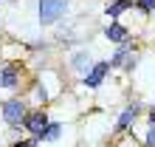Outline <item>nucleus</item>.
<instances>
[{"mask_svg":"<svg viewBox=\"0 0 155 147\" xmlns=\"http://www.w3.org/2000/svg\"><path fill=\"white\" fill-rule=\"evenodd\" d=\"M28 110H31V102L25 96H8L3 105H0V119H3V125L6 127H12V133H14V139L20 136L23 130V122H25V116H28Z\"/></svg>","mask_w":155,"mask_h":147,"instance_id":"1","label":"nucleus"},{"mask_svg":"<svg viewBox=\"0 0 155 147\" xmlns=\"http://www.w3.org/2000/svg\"><path fill=\"white\" fill-rule=\"evenodd\" d=\"M150 110H155V99H152V105H150Z\"/></svg>","mask_w":155,"mask_h":147,"instance_id":"15","label":"nucleus"},{"mask_svg":"<svg viewBox=\"0 0 155 147\" xmlns=\"http://www.w3.org/2000/svg\"><path fill=\"white\" fill-rule=\"evenodd\" d=\"M42 142L40 139H34V136H17V139L8 144V147H40Z\"/></svg>","mask_w":155,"mask_h":147,"instance_id":"13","label":"nucleus"},{"mask_svg":"<svg viewBox=\"0 0 155 147\" xmlns=\"http://www.w3.org/2000/svg\"><path fill=\"white\" fill-rule=\"evenodd\" d=\"M48 125H51V116H48V110H45V105H40V108L28 110V116H25V122H23V130L42 142V133H45Z\"/></svg>","mask_w":155,"mask_h":147,"instance_id":"3","label":"nucleus"},{"mask_svg":"<svg viewBox=\"0 0 155 147\" xmlns=\"http://www.w3.org/2000/svg\"><path fill=\"white\" fill-rule=\"evenodd\" d=\"M62 136H65V125L62 122H51L48 127H45V133H42V144H54V142H59Z\"/></svg>","mask_w":155,"mask_h":147,"instance_id":"11","label":"nucleus"},{"mask_svg":"<svg viewBox=\"0 0 155 147\" xmlns=\"http://www.w3.org/2000/svg\"><path fill=\"white\" fill-rule=\"evenodd\" d=\"M93 62H96V60L90 57L87 48H79V51H74V54L68 57V68H71V74H76V77L82 79L90 68H93Z\"/></svg>","mask_w":155,"mask_h":147,"instance_id":"7","label":"nucleus"},{"mask_svg":"<svg viewBox=\"0 0 155 147\" xmlns=\"http://www.w3.org/2000/svg\"><path fill=\"white\" fill-rule=\"evenodd\" d=\"M135 9L150 17V14H155V0H135Z\"/></svg>","mask_w":155,"mask_h":147,"instance_id":"14","label":"nucleus"},{"mask_svg":"<svg viewBox=\"0 0 155 147\" xmlns=\"http://www.w3.org/2000/svg\"><path fill=\"white\" fill-rule=\"evenodd\" d=\"M71 0H37V17L40 26H57L68 14Z\"/></svg>","mask_w":155,"mask_h":147,"instance_id":"2","label":"nucleus"},{"mask_svg":"<svg viewBox=\"0 0 155 147\" xmlns=\"http://www.w3.org/2000/svg\"><path fill=\"white\" fill-rule=\"evenodd\" d=\"M0 91H6V94L23 91V65H17V62L0 65Z\"/></svg>","mask_w":155,"mask_h":147,"instance_id":"5","label":"nucleus"},{"mask_svg":"<svg viewBox=\"0 0 155 147\" xmlns=\"http://www.w3.org/2000/svg\"><path fill=\"white\" fill-rule=\"evenodd\" d=\"M141 110H144L141 102H130V105H124L121 110H118L116 122H113V136H124V133H130V130H133V125H135V119L141 116Z\"/></svg>","mask_w":155,"mask_h":147,"instance_id":"4","label":"nucleus"},{"mask_svg":"<svg viewBox=\"0 0 155 147\" xmlns=\"http://www.w3.org/2000/svg\"><path fill=\"white\" fill-rule=\"evenodd\" d=\"M113 71L110 65V60H96L93 62V68H90L85 77H82V88H87V91H99L104 85V79H107V74Z\"/></svg>","mask_w":155,"mask_h":147,"instance_id":"6","label":"nucleus"},{"mask_svg":"<svg viewBox=\"0 0 155 147\" xmlns=\"http://www.w3.org/2000/svg\"><path fill=\"white\" fill-rule=\"evenodd\" d=\"M0 3H3V0H0Z\"/></svg>","mask_w":155,"mask_h":147,"instance_id":"16","label":"nucleus"},{"mask_svg":"<svg viewBox=\"0 0 155 147\" xmlns=\"http://www.w3.org/2000/svg\"><path fill=\"white\" fill-rule=\"evenodd\" d=\"M144 147H155V110H147V130L141 136Z\"/></svg>","mask_w":155,"mask_h":147,"instance_id":"12","label":"nucleus"},{"mask_svg":"<svg viewBox=\"0 0 155 147\" xmlns=\"http://www.w3.org/2000/svg\"><path fill=\"white\" fill-rule=\"evenodd\" d=\"M133 51H138V40H135V37H127L124 43H118L116 48H113V54H110V65H113V68H121L124 57H127V54H133Z\"/></svg>","mask_w":155,"mask_h":147,"instance_id":"9","label":"nucleus"},{"mask_svg":"<svg viewBox=\"0 0 155 147\" xmlns=\"http://www.w3.org/2000/svg\"><path fill=\"white\" fill-rule=\"evenodd\" d=\"M102 37H104L107 43H113V45H118V43H124L127 37H133V31L127 29V26H124L121 20H110V23H107L104 29H102Z\"/></svg>","mask_w":155,"mask_h":147,"instance_id":"8","label":"nucleus"},{"mask_svg":"<svg viewBox=\"0 0 155 147\" xmlns=\"http://www.w3.org/2000/svg\"><path fill=\"white\" fill-rule=\"evenodd\" d=\"M133 6H135V0H107L104 17H107V20H121V14L130 12Z\"/></svg>","mask_w":155,"mask_h":147,"instance_id":"10","label":"nucleus"}]
</instances>
